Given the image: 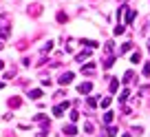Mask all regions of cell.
<instances>
[{
    "label": "cell",
    "instance_id": "obj_1",
    "mask_svg": "<svg viewBox=\"0 0 150 137\" xmlns=\"http://www.w3.org/2000/svg\"><path fill=\"white\" fill-rule=\"evenodd\" d=\"M42 13V5H38V2H33V5H29V16H33V18H38V16Z\"/></svg>",
    "mask_w": 150,
    "mask_h": 137
},
{
    "label": "cell",
    "instance_id": "obj_2",
    "mask_svg": "<svg viewBox=\"0 0 150 137\" xmlns=\"http://www.w3.org/2000/svg\"><path fill=\"white\" fill-rule=\"evenodd\" d=\"M57 82H60V84H62V86H66V84H71V82H73V73H71V71H66V73H62V75H60V80H57Z\"/></svg>",
    "mask_w": 150,
    "mask_h": 137
},
{
    "label": "cell",
    "instance_id": "obj_3",
    "mask_svg": "<svg viewBox=\"0 0 150 137\" xmlns=\"http://www.w3.org/2000/svg\"><path fill=\"white\" fill-rule=\"evenodd\" d=\"M62 133H64L66 137H75V135H77V128H75L73 124H69V126H64V128H62Z\"/></svg>",
    "mask_w": 150,
    "mask_h": 137
},
{
    "label": "cell",
    "instance_id": "obj_4",
    "mask_svg": "<svg viewBox=\"0 0 150 137\" xmlns=\"http://www.w3.org/2000/svg\"><path fill=\"white\" fill-rule=\"evenodd\" d=\"M91 89H93V82H82V84L77 86V91H80L82 95H84V93H91Z\"/></svg>",
    "mask_w": 150,
    "mask_h": 137
},
{
    "label": "cell",
    "instance_id": "obj_5",
    "mask_svg": "<svg viewBox=\"0 0 150 137\" xmlns=\"http://www.w3.org/2000/svg\"><path fill=\"white\" fill-rule=\"evenodd\" d=\"M88 57H91V49H84L82 53L75 55V62H84V60H88Z\"/></svg>",
    "mask_w": 150,
    "mask_h": 137
},
{
    "label": "cell",
    "instance_id": "obj_6",
    "mask_svg": "<svg viewBox=\"0 0 150 137\" xmlns=\"http://www.w3.org/2000/svg\"><path fill=\"white\" fill-rule=\"evenodd\" d=\"M7 104H9L11 109H20V104H22V99H20V97H16V95H13V97H9V99H7Z\"/></svg>",
    "mask_w": 150,
    "mask_h": 137
},
{
    "label": "cell",
    "instance_id": "obj_7",
    "mask_svg": "<svg viewBox=\"0 0 150 137\" xmlns=\"http://www.w3.org/2000/svg\"><path fill=\"white\" fill-rule=\"evenodd\" d=\"M82 73H84V75H93V73H95V64L88 62L86 66H82Z\"/></svg>",
    "mask_w": 150,
    "mask_h": 137
},
{
    "label": "cell",
    "instance_id": "obj_8",
    "mask_svg": "<svg viewBox=\"0 0 150 137\" xmlns=\"http://www.w3.org/2000/svg\"><path fill=\"white\" fill-rule=\"evenodd\" d=\"M9 33H11L9 31V24H0V40H5Z\"/></svg>",
    "mask_w": 150,
    "mask_h": 137
},
{
    "label": "cell",
    "instance_id": "obj_9",
    "mask_svg": "<svg viewBox=\"0 0 150 137\" xmlns=\"http://www.w3.org/2000/svg\"><path fill=\"white\" fill-rule=\"evenodd\" d=\"M135 16H137V11H135V9H128V13H126V24H132Z\"/></svg>",
    "mask_w": 150,
    "mask_h": 137
},
{
    "label": "cell",
    "instance_id": "obj_10",
    "mask_svg": "<svg viewBox=\"0 0 150 137\" xmlns=\"http://www.w3.org/2000/svg\"><path fill=\"white\" fill-rule=\"evenodd\" d=\"M29 97H31V99H40V97H42V91H40V89L29 91Z\"/></svg>",
    "mask_w": 150,
    "mask_h": 137
},
{
    "label": "cell",
    "instance_id": "obj_11",
    "mask_svg": "<svg viewBox=\"0 0 150 137\" xmlns=\"http://www.w3.org/2000/svg\"><path fill=\"white\" fill-rule=\"evenodd\" d=\"M117 89H119V80H115V77H112L110 84H108V91H110V93H115Z\"/></svg>",
    "mask_w": 150,
    "mask_h": 137
},
{
    "label": "cell",
    "instance_id": "obj_12",
    "mask_svg": "<svg viewBox=\"0 0 150 137\" xmlns=\"http://www.w3.org/2000/svg\"><path fill=\"white\" fill-rule=\"evenodd\" d=\"M80 44H82V47H84V44H86V47H88V49H95V47H97V42H95V40H84V38L80 40Z\"/></svg>",
    "mask_w": 150,
    "mask_h": 137
},
{
    "label": "cell",
    "instance_id": "obj_13",
    "mask_svg": "<svg viewBox=\"0 0 150 137\" xmlns=\"http://www.w3.org/2000/svg\"><path fill=\"white\" fill-rule=\"evenodd\" d=\"M132 80H135V73H132V71H126V75H124L122 82H124V84H130Z\"/></svg>",
    "mask_w": 150,
    "mask_h": 137
},
{
    "label": "cell",
    "instance_id": "obj_14",
    "mask_svg": "<svg viewBox=\"0 0 150 137\" xmlns=\"http://www.w3.org/2000/svg\"><path fill=\"white\" fill-rule=\"evenodd\" d=\"M66 20H69V16H66L64 11H57V22H60V24H64Z\"/></svg>",
    "mask_w": 150,
    "mask_h": 137
},
{
    "label": "cell",
    "instance_id": "obj_15",
    "mask_svg": "<svg viewBox=\"0 0 150 137\" xmlns=\"http://www.w3.org/2000/svg\"><path fill=\"white\" fill-rule=\"evenodd\" d=\"M16 47H18L20 51H24V49L29 47V40H24V38H22V40H18V44H16Z\"/></svg>",
    "mask_w": 150,
    "mask_h": 137
},
{
    "label": "cell",
    "instance_id": "obj_16",
    "mask_svg": "<svg viewBox=\"0 0 150 137\" xmlns=\"http://www.w3.org/2000/svg\"><path fill=\"white\" fill-rule=\"evenodd\" d=\"M104 133H106L108 137H115V135H117V128H115V126H108V128H106Z\"/></svg>",
    "mask_w": 150,
    "mask_h": 137
},
{
    "label": "cell",
    "instance_id": "obj_17",
    "mask_svg": "<svg viewBox=\"0 0 150 137\" xmlns=\"http://www.w3.org/2000/svg\"><path fill=\"white\" fill-rule=\"evenodd\" d=\"M128 95H130V91H128V89H124V91H122V95H119V102H122V104L128 99Z\"/></svg>",
    "mask_w": 150,
    "mask_h": 137
},
{
    "label": "cell",
    "instance_id": "obj_18",
    "mask_svg": "<svg viewBox=\"0 0 150 137\" xmlns=\"http://www.w3.org/2000/svg\"><path fill=\"white\" fill-rule=\"evenodd\" d=\"M132 49V42H126V44H122V49H119V55H122V53H126V51H130Z\"/></svg>",
    "mask_w": 150,
    "mask_h": 137
},
{
    "label": "cell",
    "instance_id": "obj_19",
    "mask_svg": "<svg viewBox=\"0 0 150 137\" xmlns=\"http://www.w3.org/2000/svg\"><path fill=\"white\" fill-rule=\"evenodd\" d=\"M62 113H64V109H62V104H57L55 109H53V115H55V117H62Z\"/></svg>",
    "mask_w": 150,
    "mask_h": 137
},
{
    "label": "cell",
    "instance_id": "obj_20",
    "mask_svg": "<svg viewBox=\"0 0 150 137\" xmlns=\"http://www.w3.org/2000/svg\"><path fill=\"white\" fill-rule=\"evenodd\" d=\"M51 49H53V42H51V40H49V42H47V44H44V47H42V55H47V53L51 51Z\"/></svg>",
    "mask_w": 150,
    "mask_h": 137
},
{
    "label": "cell",
    "instance_id": "obj_21",
    "mask_svg": "<svg viewBox=\"0 0 150 137\" xmlns=\"http://www.w3.org/2000/svg\"><path fill=\"white\" fill-rule=\"evenodd\" d=\"M130 60L135 62V64H137V62H141V51H139V49H137V51L132 53V57H130Z\"/></svg>",
    "mask_w": 150,
    "mask_h": 137
},
{
    "label": "cell",
    "instance_id": "obj_22",
    "mask_svg": "<svg viewBox=\"0 0 150 137\" xmlns=\"http://www.w3.org/2000/svg\"><path fill=\"white\" fill-rule=\"evenodd\" d=\"M69 117H71V122H77V119H80V113H77V111H71V113H69Z\"/></svg>",
    "mask_w": 150,
    "mask_h": 137
},
{
    "label": "cell",
    "instance_id": "obj_23",
    "mask_svg": "<svg viewBox=\"0 0 150 137\" xmlns=\"http://www.w3.org/2000/svg\"><path fill=\"white\" fill-rule=\"evenodd\" d=\"M110 122H112V113L106 111V113H104V124H110Z\"/></svg>",
    "mask_w": 150,
    "mask_h": 137
},
{
    "label": "cell",
    "instance_id": "obj_24",
    "mask_svg": "<svg viewBox=\"0 0 150 137\" xmlns=\"http://www.w3.org/2000/svg\"><path fill=\"white\" fill-rule=\"evenodd\" d=\"M124 31H126V29H124V24H122V22H119V24H117V27H115V35H122V33H124Z\"/></svg>",
    "mask_w": 150,
    "mask_h": 137
},
{
    "label": "cell",
    "instance_id": "obj_25",
    "mask_svg": "<svg viewBox=\"0 0 150 137\" xmlns=\"http://www.w3.org/2000/svg\"><path fill=\"white\" fill-rule=\"evenodd\" d=\"M88 106H91V109L97 106V97H95V95H93V97H88Z\"/></svg>",
    "mask_w": 150,
    "mask_h": 137
},
{
    "label": "cell",
    "instance_id": "obj_26",
    "mask_svg": "<svg viewBox=\"0 0 150 137\" xmlns=\"http://www.w3.org/2000/svg\"><path fill=\"white\" fill-rule=\"evenodd\" d=\"M141 73H144V75H146V77H148V75H150V62H146V64H144V71H141Z\"/></svg>",
    "mask_w": 150,
    "mask_h": 137
},
{
    "label": "cell",
    "instance_id": "obj_27",
    "mask_svg": "<svg viewBox=\"0 0 150 137\" xmlns=\"http://www.w3.org/2000/svg\"><path fill=\"white\" fill-rule=\"evenodd\" d=\"M108 106H110V97H104L102 99V109H108Z\"/></svg>",
    "mask_w": 150,
    "mask_h": 137
},
{
    "label": "cell",
    "instance_id": "obj_28",
    "mask_svg": "<svg viewBox=\"0 0 150 137\" xmlns=\"http://www.w3.org/2000/svg\"><path fill=\"white\" fill-rule=\"evenodd\" d=\"M84 131H86V133H93V124L86 122V124H84Z\"/></svg>",
    "mask_w": 150,
    "mask_h": 137
},
{
    "label": "cell",
    "instance_id": "obj_29",
    "mask_svg": "<svg viewBox=\"0 0 150 137\" xmlns=\"http://www.w3.org/2000/svg\"><path fill=\"white\" fill-rule=\"evenodd\" d=\"M47 135H49V131H40V133H38L35 137H47Z\"/></svg>",
    "mask_w": 150,
    "mask_h": 137
},
{
    "label": "cell",
    "instance_id": "obj_30",
    "mask_svg": "<svg viewBox=\"0 0 150 137\" xmlns=\"http://www.w3.org/2000/svg\"><path fill=\"white\" fill-rule=\"evenodd\" d=\"M122 137H132V135H130V133H124V135H122Z\"/></svg>",
    "mask_w": 150,
    "mask_h": 137
},
{
    "label": "cell",
    "instance_id": "obj_31",
    "mask_svg": "<svg viewBox=\"0 0 150 137\" xmlns=\"http://www.w3.org/2000/svg\"><path fill=\"white\" fill-rule=\"evenodd\" d=\"M5 137H16V135H11V133H5Z\"/></svg>",
    "mask_w": 150,
    "mask_h": 137
},
{
    "label": "cell",
    "instance_id": "obj_32",
    "mask_svg": "<svg viewBox=\"0 0 150 137\" xmlns=\"http://www.w3.org/2000/svg\"><path fill=\"white\" fill-rule=\"evenodd\" d=\"M2 86H5V82H0V89H2Z\"/></svg>",
    "mask_w": 150,
    "mask_h": 137
},
{
    "label": "cell",
    "instance_id": "obj_33",
    "mask_svg": "<svg viewBox=\"0 0 150 137\" xmlns=\"http://www.w3.org/2000/svg\"><path fill=\"white\" fill-rule=\"evenodd\" d=\"M148 51H150V42H148Z\"/></svg>",
    "mask_w": 150,
    "mask_h": 137
}]
</instances>
